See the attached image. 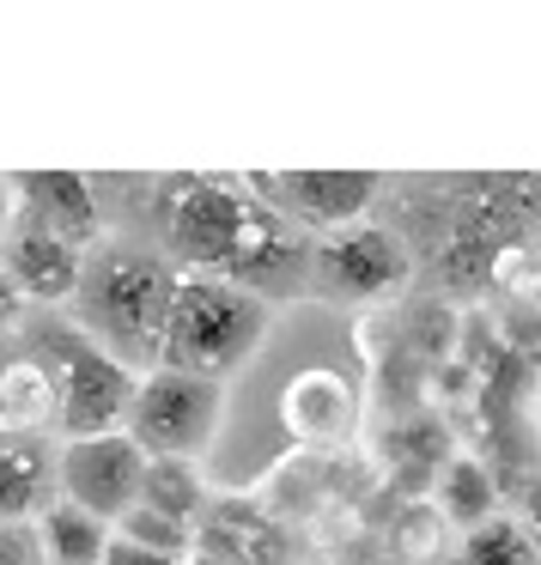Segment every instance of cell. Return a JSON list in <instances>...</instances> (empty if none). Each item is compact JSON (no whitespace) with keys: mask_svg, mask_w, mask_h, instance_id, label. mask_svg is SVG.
I'll list each match as a JSON object with an SVG mask.
<instances>
[{"mask_svg":"<svg viewBox=\"0 0 541 565\" xmlns=\"http://www.w3.org/2000/svg\"><path fill=\"white\" fill-rule=\"evenodd\" d=\"M189 565H213V559H195V553H189Z\"/></svg>","mask_w":541,"mask_h":565,"instance_id":"27","label":"cell"},{"mask_svg":"<svg viewBox=\"0 0 541 565\" xmlns=\"http://www.w3.org/2000/svg\"><path fill=\"white\" fill-rule=\"evenodd\" d=\"M195 559L213 565H293V541H286L280 516L268 504L225 492L208 504V516L195 523Z\"/></svg>","mask_w":541,"mask_h":565,"instance_id":"10","label":"cell"},{"mask_svg":"<svg viewBox=\"0 0 541 565\" xmlns=\"http://www.w3.org/2000/svg\"><path fill=\"white\" fill-rule=\"evenodd\" d=\"M523 529H529V541H535V553H541V487L529 492V516H523Z\"/></svg>","mask_w":541,"mask_h":565,"instance_id":"25","label":"cell"},{"mask_svg":"<svg viewBox=\"0 0 541 565\" xmlns=\"http://www.w3.org/2000/svg\"><path fill=\"white\" fill-rule=\"evenodd\" d=\"M177 280L183 274H177V262L165 249L128 244V237H104V244L86 249V268H79L74 329L92 347H104L123 371L147 377V371H159Z\"/></svg>","mask_w":541,"mask_h":565,"instance_id":"1","label":"cell"},{"mask_svg":"<svg viewBox=\"0 0 541 565\" xmlns=\"http://www.w3.org/2000/svg\"><path fill=\"white\" fill-rule=\"evenodd\" d=\"M268 334H274L268 298L244 292V286L220 280V274H183L177 298H171V322H165L159 365L225 383L232 371L256 365Z\"/></svg>","mask_w":541,"mask_h":565,"instance_id":"2","label":"cell"},{"mask_svg":"<svg viewBox=\"0 0 541 565\" xmlns=\"http://www.w3.org/2000/svg\"><path fill=\"white\" fill-rule=\"evenodd\" d=\"M140 480H147V456L135 450L128 431L110 438H74L55 450V499L79 504L98 523H116L128 504H140Z\"/></svg>","mask_w":541,"mask_h":565,"instance_id":"8","label":"cell"},{"mask_svg":"<svg viewBox=\"0 0 541 565\" xmlns=\"http://www.w3.org/2000/svg\"><path fill=\"white\" fill-rule=\"evenodd\" d=\"M390 462H395V475H407V487H432L438 468L450 462V438H444L432 419H420V426H395L390 431Z\"/></svg>","mask_w":541,"mask_h":565,"instance_id":"19","label":"cell"},{"mask_svg":"<svg viewBox=\"0 0 541 565\" xmlns=\"http://www.w3.org/2000/svg\"><path fill=\"white\" fill-rule=\"evenodd\" d=\"M31 529H38L43 565H104V547H110V523L86 516L79 504H67V499H55Z\"/></svg>","mask_w":541,"mask_h":565,"instance_id":"17","label":"cell"},{"mask_svg":"<svg viewBox=\"0 0 541 565\" xmlns=\"http://www.w3.org/2000/svg\"><path fill=\"white\" fill-rule=\"evenodd\" d=\"M13 201H19V220L55 232L62 244H74V249L104 244L98 195H92V183L79 171H25V177H13Z\"/></svg>","mask_w":541,"mask_h":565,"instance_id":"12","label":"cell"},{"mask_svg":"<svg viewBox=\"0 0 541 565\" xmlns=\"http://www.w3.org/2000/svg\"><path fill=\"white\" fill-rule=\"evenodd\" d=\"M104 565H183V559H165V553H152V547H140V541H128V535H116V529H110Z\"/></svg>","mask_w":541,"mask_h":565,"instance_id":"22","label":"cell"},{"mask_svg":"<svg viewBox=\"0 0 541 565\" xmlns=\"http://www.w3.org/2000/svg\"><path fill=\"white\" fill-rule=\"evenodd\" d=\"M378 171H280V177H250V195L274 207L286 225H310V232H341L359 225L365 207L378 201Z\"/></svg>","mask_w":541,"mask_h":565,"instance_id":"9","label":"cell"},{"mask_svg":"<svg viewBox=\"0 0 541 565\" xmlns=\"http://www.w3.org/2000/svg\"><path fill=\"white\" fill-rule=\"evenodd\" d=\"M274 426L286 431V450H341L365 426V383L347 359L322 353L317 329H305V353L274 377Z\"/></svg>","mask_w":541,"mask_h":565,"instance_id":"3","label":"cell"},{"mask_svg":"<svg viewBox=\"0 0 541 565\" xmlns=\"http://www.w3.org/2000/svg\"><path fill=\"white\" fill-rule=\"evenodd\" d=\"M55 504V444L0 431V523H38Z\"/></svg>","mask_w":541,"mask_h":565,"instance_id":"14","label":"cell"},{"mask_svg":"<svg viewBox=\"0 0 541 565\" xmlns=\"http://www.w3.org/2000/svg\"><path fill=\"white\" fill-rule=\"evenodd\" d=\"M38 359L55 371V395H62V426H55V438L74 444V438H110V431H123L135 383H140L135 371H123L79 329H62Z\"/></svg>","mask_w":541,"mask_h":565,"instance_id":"5","label":"cell"},{"mask_svg":"<svg viewBox=\"0 0 541 565\" xmlns=\"http://www.w3.org/2000/svg\"><path fill=\"white\" fill-rule=\"evenodd\" d=\"M140 504H152L159 516H171V523L195 529L201 516H208V504H213L208 462H177V456H165V462H147V480H140Z\"/></svg>","mask_w":541,"mask_h":565,"instance_id":"16","label":"cell"},{"mask_svg":"<svg viewBox=\"0 0 541 565\" xmlns=\"http://www.w3.org/2000/svg\"><path fill=\"white\" fill-rule=\"evenodd\" d=\"M463 565H541L535 541H529L523 516H487L480 529L463 535Z\"/></svg>","mask_w":541,"mask_h":565,"instance_id":"18","label":"cell"},{"mask_svg":"<svg viewBox=\"0 0 541 565\" xmlns=\"http://www.w3.org/2000/svg\"><path fill=\"white\" fill-rule=\"evenodd\" d=\"M535 431H541V390H535Z\"/></svg>","mask_w":541,"mask_h":565,"instance_id":"26","label":"cell"},{"mask_svg":"<svg viewBox=\"0 0 541 565\" xmlns=\"http://www.w3.org/2000/svg\"><path fill=\"white\" fill-rule=\"evenodd\" d=\"M62 426V395L55 371L38 353H19L0 365V431L7 438H55Z\"/></svg>","mask_w":541,"mask_h":565,"instance_id":"13","label":"cell"},{"mask_svg":"<svg viewBox=\"0 0 541 565\" xmlns=\"http://www.w3.org/2000/svg\"><path fill=\"white\" fill-rule=\"evenodd\" d=\"M79 268H86V249L62 244L55 232H43V225H31V220H13L0 274L13 280V292L25 298V305H74Z\"/></svg>","mask_w":541,"mask_h":565,"instance_id":"11","label":"cell"},{"mask_svg":"<svg viewBox=\"0 0 541 565\" xmlns=\"http://www.w3.org/2000/svg\"><path fill=\"white\" fill-rule=\"evenodd\" d=\"M13 220H19V201H13V183H0V256H7V237H13Z\"/></svg>","mask_w":541,"mask_h":565,"instance_id":"23","label":"cell"},{"mask_svg":"<svg viewBox=\"0 0 541 565\" xmlns=\"http://www.w3.org/2000/svg\"><path fill=\"white\" fill-rule=\"evenodd\" d=\"M402 280H407L402 237L378 232L371 220L322 232L317 244H310V286H317V298L335 310L383 305L390 292H402Z\"/></svg>","mask_w":541,"mask_h":565,"instance_id":"7","label":"cell"},{"mask_svg":"<svg viewBox=\"0 0 541 565\" xmlns=\"http://www.w3.org/2000/svg\"><path fill=\"white\" fill-rule=\"evenodd\" d=\"M432 511L450 529H480L487 516H499V475H492L480 456H450L432 480Z\"/></svg>","mask_w":541,"mask_h":565,"instance_id":"15","label":"cell"},{"mask_svg":"<svg viewBox=\"0 0 541 565\" xmlns=\"http://www.w3.org/2000/svg\"><path fill=\"white\" fill-rule=\"evenodd\" d=\"M110 529H116V535H128V541H140V547H152V553H165V559H183V565H189V553H195V529L159 516L152 504H128Z\"/></svg>","mask_w":541,"mask_h":565,"instance_id":"20","label":"cell"},{"mask_svg":"<svg viewBox=\"0 0 541 565\" xmlns=\"http://www.w3.org/2000/svg\"><path fill=\"white\" fill-rule=\"evenodd\" d=\"M250 220H256V195L220 177L183 183L171 195V220H165V256L177 262V274H220L232 268L237 244H244Z\"/></svg>","mask_w":541,"mask_h":565,"instance_id":"6","label":"cell"},{"mask_svg":"<svg viewBox=\"0 0 541 565\" xmlns=\"http://www.w3.org/2000/svg\"><path fill=\"white\" fill-rule=\"evenodd\" d=\"M19 305H25V298H19V292H13V280L0 274V322H13V317H19Z\"/></svg>","mask_w":541,"mask_h":565,"instance_id":"24","label":"cell"},{"mask_svg":"<svg viewBox=\"0 0 541 565\" xmlns=\"http://www.w3.org/2000/svg\"><path fill=\"white\" fill-rule=\"evenodd\" d=\"M225 402H232L225 383L159 365L135 383L123 431L135 438V450L147 462H165V456H177V462H208L225 438Z\"/></svg>","mask_w":541,"mask_h":565,"instance_id":"4","label":"cell"},{"mask_svg":"<svg viewBox=\"0 0 541 565\" xmlns=\"http://www.w3.org/2000/svg\"><path fill=\"white\" fill-rule=\"evenodd\" d=\"M0 565H43L38 529L31 523H0Z\"/></svg>","mask_w":541,"mask_h":565,"instance_id":"21","label":"cell"}]
</instances>
